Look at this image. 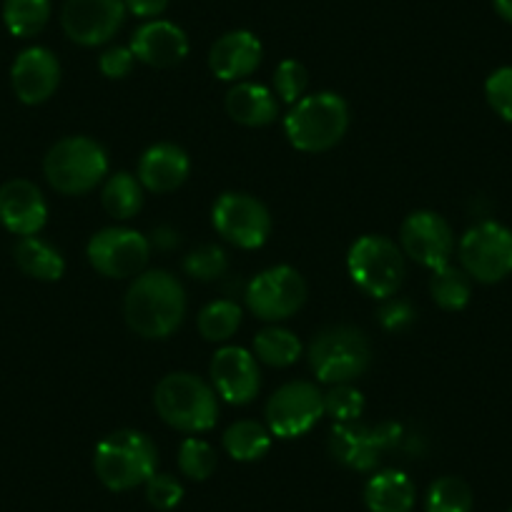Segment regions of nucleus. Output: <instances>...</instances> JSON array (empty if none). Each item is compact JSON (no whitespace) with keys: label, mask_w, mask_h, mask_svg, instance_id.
Masks as SVG:
<instances>
[{"label":"nucleus","mask_w":512,"mask_h":512,"mask_svg":"<svg viewBox=\"0 0 512 512\" xmlns=\"http://www.w3.org/2000/svg\"><path fill=\"white\" fill-rule=\"evenodd\" d=\"M154 405L161 420L181 432H206L219 420L214 390L189 372L166 374L156 384Z\"/></svg>","instance_id":"nucleus-4"},{"label":"nucleus","mask_w":512,"mask_h":512,"mask_svg":"<svg viewBox=\"0 0 512 512\" xmlns=\"http://www.w3.org/2000/svg\"><path fill=\"white\" fill-rule=\"evenodd\" d=\"M254 354L269 367H289L302 354V344L289 329L267 327L254 337Z\"/></svg>","instance_id":"nucleus-29"},{"label":"nucleus","mask_w":512,"mask_h":512,"mask_svg":"<svg viewBox=\"0 0 512 512\" xmlns=\"http://www.w3.org/2000/svg\"><path fill=\"white\" fill-rule=\"evenodd\" d=\"M211 221L219 236L239 249H259L272 234V216L267 206L249 194L226 191L216 199Z\"/></svg>","instance_id":"nucleus-11"},{"label":"nucleus","mask_w":512,"mask_h":512,"mask_svg":"<svg viewBox=\"0 0 512 512\" xmlns=\"http://www.w3.org/2000/svg\"><path fill=\"white\" fill-rule=\"evenodd\" d=\"M88 262L108 279H126L144 272L151 246L144 234L134 229H101L88 241Z\"/></svg>","instance_id":"nucleus-13"},{"label":"nucleus","mask_w":512,"mask_h":512,"mask_svg":"<svg viewBox=\"0 0 512 512\" xmlns=\"http://www.w3.org/2000/svg\"><path fill=\"white\" fill-rule=\"evenodd\" d=\"M415 309H412L410 302L405 299H387L384 307L379 309V322H382L384 329H390V332H402L405 327H410L415 322Z\"/></svg>","instance_id":"nucleus-39"},{"label":"nucleus","mask_w":512,"mask_h":512,"mask_svg":"<svg viewBox=\"0 0 512 512\" xmlns=\"http://www.w3.org/2000/svg\"><path fill=\"white\" fill-rule=\"evenodd\" d=\"M226 267H229L226 251L214 244L199 246L184 259V272L199 282H214V279L224 277Z\"/></svg>","instance_id":"nucleus-33"},{"label":"nucleus","mask_w":512,"mask_h":512,"mask_svg":"<svg viewBox=\"0 0 512 512\" xmlns=\"http://www.w3.org/2000/svg\"><path fill=\"white\" fill-rule=\"evenodd\" d=\"M16 264L23 274L41 282H58L66 272L61 251L38 236H23L16 244Z\"/></svg>","instance_id":"nucleus-24"},{"label":"nucleus","mask_w":512,"mask_h":512,"mask_svg":"<svg viewBox=\"0 0 512 512\" xmlns=\"http://www.w3.org/2000/svg\"><path fill=\"white\" fill-rule=\"evenodd\" d=\"M307 302V284L297 269L272 267L256 274L246 287V307L264 322H282L297 314Z\"/></svg>","instance_id":"nucleus-12"},{"label":"nucleus","mask_w":512,"mask_h":512,"mask_svg":"<svg viewBox=\"0 0 512 512\" xmlns=\"http://www.w3.org/2000/svg\"><path fill=\"white\" fill-rule=\"evenodd\" d=\"M179 470L184 472L189 480H196V482L209 480L216 470L214 447L204 440H196V437L184 440L179 447Z\"/></svg>","instance_id":"nucleus-32"},{"label":"nucleus","mask_w":512,"mask_h":512,"mask_svg":"<svg viewBox=\"0 0 512 512\" xmlns=\"http://www.w3.org/2000/svg\"><path fill=\"white\" fill-rule=\"evenodd\" d=\"M128 327L144 339H166L186 314V294L179 279L164 269L136 277L123 302Z\"/></svg>","instance_id":"nucleus-1"},{"label":"nucleus","mask_w":512,"mask_h":512,"mask_svg":"<svg viewBox=\"0 0 512 512\" xmlns=\"http://www.w3.org/2000/svg\"><path fill=\"white\" fill-rule=\"evenodd\" d=\"M51 18V0H6L3 21L11 36L33 38L46 28Z\"/></svg>","instance_id":"nucleus-28"},{"label":"nucleus","mask_w":512,"mask_h":512,"mask_svg":"<svg viewBox=\"0 0 512 512\" xmlns=\"http://www.w3.org/2000/svg\"><path fill=\"white\" fill-rule=\"evenodd\" d=\"M507 512H512V507H510V510H507Z\"/></svg>","instance_id":"nucleus-42"},{"label":"nucleus","mask_w":512,"mask_h":512,"mask_svg":"<svg viewBox=\"0 0 512 512\" xmlns=\"http://www.w3.org/2000/svg\"><path fill=\"white\" fill-rule=\"evenodd\" d=\"M211 379L229 405H249L262 387L256 357L244 347H221L211 359Z\"/></svg>","instance_id":"nucleus-16"},{"label":"nucleus","mask_w":512,"mask_h":512,"mask_svg":"<svg viewBox=\"0 0 512 512\" xmlns=\"http://www.w3.org/2000/svg\"><path fill=\"white\" fill-rule=\"evenodd\" d=\"M226 113L236 123L249 128H262L277 118L279 103L267 86L259 83H236L226 93Z\"/></svg>","instance_id":"nucleus-22"},{"label":"nucleus","mask_w":512,"mask_h":512,"mask_svg":"<svg viewBox=\"0 0 512 512\" xmlns=\"http://www.w3.org/2000/svg\"><path fill=\"white\" fill-rule=\"evenodd\" d=\"M123 0H66L61 26L78 46H103L123 26Z\"/></svg>","instance_id":"nucleus-14"},{"label":"nucleus","mask_w":512,"mask_h":512,"mask_svg":"<svg viewBox=\"0 0 512 512\" xmlns=\"http://www.w3.org/2000/svg\"><path fill=\"white\" fill-rule=\"evenodd\" d=\"M48 184L66 196H81L96 189L108 174V156L98 141L88 136H68L58 141L43 161Z\"/></svg>","instance_id":"nucleus-6"},{"label":"nucleus","mask_w":512,"mask_h":512,"mask_svg":"<svg viewBox=\"0 0 512 512\" xmlns=\"http://www.w3.org/2000/svg\"><path fill=\"white\" fill-rule=\"evenodd\" d=\"M123 6L136 18H156L169 8V0H123Z\"/></svg>","instance_id":"nucleus-40"},{"label":"nucleus","mask_w":512,"mask_h":512,"mask_svg":"<svg viewBox=\"0 0 512 512\" xmlns=\"http://www.w3.org/2000/svg\"><path fill=\"white\" fill-rule=\"evenodd\" d=\"M369 362L372 347L367 334L357 327H327L309 344V367L324 384H349L367 372Z\"/></svg>","instance_id":"nucleus-5"},{"label":"nucleus","mask_w":512,"mask_h":512,"mask_svg":"<svg viewBox=\"0 0 512 512\" xmlns=\"http://www.w3.org/2000/svg\"><path fill=\"white\" fill-rule=\"evenodd\" d=\"M13 91L28 106L46 103L61 83V63L48 48H26L11 68Z\"/></svg>","instance_id":"nucleus-17"},{"label":"nucleus","mask_w":512,"mask_h":512,"mask_svg":"<svg viewBox=\"0 0 512 512\" xmlns=\"http://www.w3.org/2000/svg\"><path fill=\"white\" fill-rule=\"evenodd\" d=\"M402 249L425 269H440L450 264L455 251V234L450 224L435 211H412L400 229Z\"/></svg>","instance_id":"nucleus-15"},{"label":"nucleus","mask_w":512,"mask_h":512,"mask_svg":"<svg viewBox=\"0 0 512 512\" xmlns=\"http://www.w3.org/2000/svg\"><path fill=\"white\" fill-rule=\"evenodd\" d=\"M146 500H149L151 507L156 510H174L181 500H184V487L176 477L161 475V472H154V475L146 480Z\"/></svg>","instance_id":"nucleus-37"},{"label":"nucleus","mask_w":512,"mask_h":512,"mask_svg":"<svg viewBox=\"0 0 512 512\" xmlns=\"http://www.w3.org/2000/svg\"><path fill=\"white\" fill-rule=\"evenodd\" d=\"M349 128V106L337 93H312L297 101L284 118L289 144L304 154L334 149Z\"/></svg>","instance_id":"nucleus-2"},{"label":"nucleus","mask_w":512,"mask_h":512,"mask_svg":"<svg viewBox=\"0 0 512 512\" xmlns=\"http://www.w3.org/2000/svg\"><path fill=\"white\" fill-rule=\"evenodd\" d=\"M267 427L274 437L294 440L302 437L322 420L324 415V395L317 390V384L297 382L282 384L267 402Z\"/></svg>","instance_id":"nucleus-10"},{"label":"nucleus","mask_w":512,"mask_h":512,"mask_svg":"<svg viewBox=\"0 0 512 512\" xmlns=\"http://www.w3.org/2000/svg\"><path fill=\"white\" fill-rule=\"evenodd\" d=\"M430 294L437 307H442L445 312H460V309H465L470 304L472 297L470 274L465 269L445 264V267L432 272Z\"/></svg>","instance_id":"nucleus-27"},{"label":"nucleus","mask_w":512,"mask_h":512,"mask_svg":"<svg viewBox=\"0 0 512 512\" xmlns=\"http://www.w3.org/2000/svg\"><path fill=\"white\" fill-rule=\"evenodd\" d=\"M369 512H410L415 507V485L400 470H382L364 487Z\"/></svg>","instance_id":"nucleus-23"},{"label":"nucleus","mask_w":512,"mask_h":512,"mask_svg":"<svg viewBox=\"0 0 512 512\" xmlns=\"http://www.w3.org/2000/svg\"><path fill=\"white\" fill-rule=\"evenodd\" d=\"M307 83H309L307 68H304L299 61H294V58L282 61L277 66V71H274V91H277V96L282 98L284 103H292V106L304 98Z\"/></svg>","instance_id":"nucleus-35"},{"label":"nucleus","mask_w":512,"mask_h":512,"mask_svg":"<svg viewBox=\"0 0 512 512\" xmlns=\"http://www.w3.org/2000/svg\"><path fill=\"white\" fill-rule=\"evenodd\" d=\"M191 161L186 151L176 144H156L144 151L139 161V181L154 194L176 191L189 179Z\"/></svg>","instance_id":"nucleus-21"},{"label":"nucleus","mask_w":512,"mask_h":512,"mask_svg":"<svg viewBox=\"0 0 512 512\" xmlns=\"http://www.w3.org/2000/svg\"><path fill=\"white\" fill-rule=\"evenodd\" d=\"M269 447H272V432L254 420H239L224 432V450L236 462L262 460Z\"/></svg>","instance_id":"nucleus-25"},{"label":"nucleus","mask_w":512,"mask_h":512,"mask_svg":"<svg viewBox=\"0 0 512 512\" xmlns=\"http://www.w3.org/2000/svg\"><path fill=\"white\" fill-rule=\"evenodd\" d=\"M134 63H136L134 51H131V48H123V46L108 48V51L98 58V68H101V73L106 78H113V81H118V78H126L128 73L134 71Z\"/></svg>","instance_id":"nucleus-38"},{"label":"nucleus","mask_w":512,"mask_h":512,"mask_svg":"<svg viewBox=\"0 0 512 512\" xmlns=\"http://www.w3.org/2000/svg\"><path fill=\"white\" fill-rule=\"evenodd\" d=\"M485 98L502 121L512 123V66H502L487 76Z\"/></svg>","instance_id":"nucleus-36"},{"label":"nucleus","mask_w":512,"mask_h":512,"mask_svg":"<svg viewBox=\"0 0 512 512\" xmlns=\"http://www.w3.org/2000/svg\"><path fill=\"white\" fill-rule=\"evenodd\" d=\"M460 264L470 279L497 284L512 274V229L500 221H480L460 239Z\"/></svg>","instance_id":"nucleus-8"},{"label":"nucleus","mask_w":512,"mask_h":512,"mask_svg":"<svg viewBox=\"0 0 512 512\" xmlns=\"http://www.w3.org/2000/svg\"><path fill=\"white\" fill-rule=\"evenodd\" d=\"M492 8H495L502 21L512 23V0H492Z\"/></svg>","instance_id":"nucleus-41"},{"label":"nucleus","mask_w":512,"mask_h":512,"mask_svg":"<svg viewBox=\"0 0 512 512\" xmlns=\"http://www.w3.org/2000/svg\"><path fill=\"white\" fill-rule=\"evenodd\" d=\"M159 465V452L151 437L136 430H118L96 445L93 467L108 490L126 492L146 485Z\"/></svg>","instance_id":"nucleus-3"},{"label":"nucleus","mask_w":512,"mask_h":512,"mask_svg":"<svg viewBox=\"0 0 512 512\" xmlns=\"http://www.w3.org/2000/svg\"><path fill=\"white\" fill-rule=\"evenodd\" d=\"M241 324V309L236 302L219 299V302L206 304L199 312V332L206 342H226L234 337Z\"/></svg>","instance_id":"nucleus-30"},{"label":"nucleus","mask_w":512,"mask_h":512,"mask_svg":"<svg viewBox=\"0 0 512 512\" xmlns=\"http://www.w3.org/2000/svg\"><path fill=\"white\" fill-rule=\"evenodd\" d=\"M131 51L136 61L151 68H174L189 56V38L176 23L149 21L131 36Z\"/></svg>","instance_id":"nucleus-19"},{"label":"nucleus","mask_w":512,"mask_h":512,"mask_svg":"<svg viewBox=\"0 0 512 512\" xmlns=\"http://www.w3.org/2000/svg\"><path fill=\"white\" fill-rule=\"evenodd\" d=\"M347 269L352 282L374 299L395 297L405 282V256L387 236L367 234L349 246Z\"/></svg>","instance_id":"nucleus-7"},{"label":"nucleus","mask_w":512,"mask_h":512,"mask_svg":"<svg viewBox=\"0 0 512 512\" xmlns=\"http://www.w3.org/2000/svg\"><path fill=\"white\" fill-rule=\"evenodd\" d=\"M402 427L397 422L359 425V422H334L329 435V452L344 467L369 472L379 465L382 455L400 442Z\"/></svg>","instance_id":"nucleus-9"},{"label":"nucleus","mask_w":512,"mask_h":512,"mask_svg":"<svg viewBox=\"0 0 512 512\" xmlns=\"http://www.w3.org/2000/svg\"><path fill=\"white\" fill-rule=\"evenodd\" d=\"M262 63V41L249 31L224 33L209 51V68L219 81L251 76Z\"/></svg>","instance_id":"nucleus-20"},{"label":"nucleus","mask_w":512,"mask_h":512,"mask_svg":"<svg viewBox=\"0 0 512 512\" xmlns=\"http://www.w3.org/2000/svg\"><path fill=\"white\" fill-rule=\"evenodd\" d=\"M48 206L33 181L13 179L0 186V224L16 236H36L46 226Z\"/></svg>","instance_id":"nucleus-18"},{"label":"nucleus","mask_w":512,"mask_h":512,"mask_svg":"<svg viewBox=\"0 0 512 512\" xmlns=\"http://www.w3.org/2000/svg\"><path fill=\"white\" fill-rule=\"evenodd\" d=\"M103 209L108 216L118 221L134 219L136 214L144 206V189H141V181L136 176H131L128 171H118L103 186Z\"/></svg>","instance_id":"nucleus-26"},{"label":"nucleus","mask_w":512,"mask_h":512,"mask_svg":"<svg viewBox=\"0 0 512 512\" xmlns=\"http://www.w3.org/2000/svg\"><path fill=\"white\" fill-rule=\"evenodd\" d=\"M324 412L334 417V422H357L364 412L362 392L352 384H334L324 395Z\"/></svg>","instance_id":"nucleus-34"},{"label":"nucleus","mask_w":512,"mask_h":512,"mask_svg":"<svg viewBox=\"0 0 512 512\" xmlns=\"http://www.w3.org/2000/svg\"><path fill=\"white\" fill-rule=\"evenodd\" d=\"M427 512H472V490L462 477L447 475L430 485L425 502Z\"/></svg>","instance_id":"nucleus-31"}]
</instances>
